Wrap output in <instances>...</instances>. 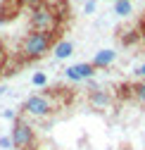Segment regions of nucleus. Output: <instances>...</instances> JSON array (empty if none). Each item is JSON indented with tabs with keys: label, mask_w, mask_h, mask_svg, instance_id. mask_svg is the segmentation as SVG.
Wrapping results in <instances>:
<instances>
[{
	"label": "nucleus",
	"mask_w": 145,
	"mask_h": 150,
	"mask_svg": "<svg viewBox=\"0 0 145 150\" xmlns=\"http://www.w3.org/2000/svg\"><path fill=\"white\" fill-rule=\"evenodd\" d=\"M57 41V31H29L22 38L19 52L24 60H41L55 48Z\"/></svg>",
	"instance_id": "obj_1"
},
{
	"label": "nucleus",
	"mask_w": 145,
	"mask_h": 150,
	"mask_svg": "<svg viewBox=\"0 0 145 150\" xmlns=\"http://www.w3.org/2000/svg\"><path fill=\"white\" fill-rule=\"evenodd\" d=\"M10 138H12V145L17 150H33V145H36V131H33V126L24 117H17L12 122Z\"/></svg>",
	"instance_id": "obj_2"
},
{
	"label": "nucleus",
	"mask_w": 145,
	"mask_h": 150,
	"mask_svg": "<svg viewBox=\"0 0 145 150\" xmlns=\"http://www.w3.org/2000/svg\"><path fill=\"white\" fill-rule=\"evenodd\" d=\"M29 24H31V31H57L60 17L55 14V10L50 5H43L38 10H31Z\"/></svg>",
	"instance_id": "obj_3"
},
{
	"label": "nucleus",
	"mask_w": 145,
	"mask_h": 150,
	"mask_svg": "<svg viewBox=\"0 0 145 150\" xmlns=\"http://www.w3.org/2000/svg\"><path fill=\"white\" fill-rule=\"evenodd\" d=\"M52 110H55V105H52V100L45 96V93H36V96L26 98V103H24V107H22L24 115H29V117H33V119L48 117Z\"/></svg>",
	"instance_id": "obj_4"
},
{
	"label": "nucleus",
	"mask_w": 145,
	"mask_h": 150,
	"mask_svg": "<svg viewBox=\"0 0 145 150\" xmlns=\"http://www.w3.org/2000/svg\"><path fill=\"white\" fill-rule=\"evenodd\" d=\"M95 71H98V69L90 64V62H79V64L67 67V69H64V76H67L69 81L79 83V81H88V79H93V76H95Z\"/></svg>",
	"instance_id": "obj_5"
},
{
	"label": "nucleus",
	"mask_w": 145,
	"mask_h": 150,
	"mask_svg": "<svg viewBox=\"0 0 145 150\" xmlns=\"http://www.w3.org/2000/svg\"><path fill=\"white\" fill-rule=\"evenodd\" d=\"M112 93L110 91H105V88H95V91H88V103L93 105V107H98V110H107L112 105Z\"/></svg>",
	"instance_id": "obj_6"
},
{
	"label": "nucleus",
	"mask_w": 145,
	"mask_h": 150,
	"mask_svg": "<svg viewBox=\"0 0 145 150\" xmlns=\"http://www.w3.org/2000/svg\"><path fill=\"white\" fill-rule=\"evenodd\" d=\"M114 60H117V52H114L112 48H102V50H98V52L93 55L90 64H93L95 69H107V67H110Z\"/></svg>",
	"instance_id": "obj_7"
},
{
	"label": "nucleus",
	"mask_w": 145,
	"mask_h": 150,
	"mask_svg": "<svg viewBox=\"0 0 145 150\" xmlns=\"http://www.w3.org/2000/svg\"><path fill=\"white\" fill-rule=\"evenodd\" d=\"M74 43L71 41H67V38H60L57 43H55V48H52V55H55V60H67V57H71L74 55Z\"/></svg>",
	"instance_id": "obj_8"
},
{
	"label": "nucleus",
	"mask_w": 145,
	"mask_h": 150,
	"mask_svg": "<svg viewBox=\"0 0 145 150\" xmlns=\"http://www.w3.org/2000/svg\"><path fill=\"white\" fill-rule=\"evenodd\" d=\"M114 12H117L119 17H131V14H133L131 0H114Z\"/></svg>",
	"instance_id": "obj_9"
},
{
	"label": "nucleus",
	"mask_w": 145,
	"mask_h": 150,
	"mask_svg": "<svg viewBox=\"0 0 145 150\" xmlns=\"http://www.w3.org/2000/svg\"><path fill=\"white\" fill-rule=\"evenodd\" d=\"M136 41H143V38H140V31H136V29L124 31V36H121V43H124V45H133Z\"/></svg>",
	"instance_id": "obj_10"
},
{
	"label": "nucleus",
	"mask_w": 145,
	"mask_h": 150,
	"mask_svg": "<svg viewBox=\"0 0 145 150\" xmlns=\"http://www.w3.org/2000/svg\"><path fill=\"white\" fill-rule=\"evenodd\" d=\"M133 100L138 105H145V81H138L133 86Z\"/></svg>",
	"instance_id": "obj_11"
},
{
	"label": "nucleus",
	"mask_w": 145,
	"mask_h": 150,
	"mask_svg": "<svg viewBox=\"0 0 145 150\" xmlns=\"http://www.w3.org/2000/svg\"><path fill=\"white\" fill-rule=\"evenodd\" d=\"M31 83H33V86H45V83H48V76H45L43 71H33Z\"/></svg>",
	"instance_id": "obj_12"
},
{
	"label": "nucleus",
	"mask_w": 145,
	"mask_h": 150,
	"mask_svg": "<svg viewBox=\"0 0 145 150\" xmlns=\"http://www.w3.org/2000/svg\"><path fill=\"white\" fill-rule=\"evenodd\" d=\"M5 64H7V48L0 43V74L5 71Z\"/></svg>",
	"instance_id": "obj_13"
},
{
	"label": "nucleus",
	"mask_w": 145,
	"mask_h": 150,
	"mask_svg": "<svg viewBox=\"0 0 145 150\" xmlns=\"http://www.w3.org/2000/svg\"><path fill=\"white\" fill-rule=\"evenodd\" d=\"M95 7H98V0H88V3L83 5V12H86V14H93Z\"/></svg>",
	"instance_id": "obj_14"
},
{
	"label": "nucleus",
	"mask_w": 145,
	"mask_h": 150,
	"mask_svg": "<svg viewBox=\"0 0 145 150\" xmlns=\"http://www.w3.org/2000/svg\"><path fill=\"white\" fill-rule=\"evenodd\" d=\"M0 148H3V150H12L14 145H12V138L10 136H3V138H0Z\"/></svg>",
	"instance_id": "obj_15"
},
{
	"label": "nucleus",
	"mask_w": 145,
	"mask_h": 150,
	"mask_svg": "<svg viewBox=\"0 0 145 150\" xmlns=\"http://www.w3.org/2000/svg\"><path fill=\"white\" fill-rule=\"evenodd\" d=\"M133 74H136V76H138V79H140V81H145V62H143V64H138V67H136V71H133Z\"/></svg>",
	"instance_id": "obj_16"
},
{
	"label": "nucleus",
	"mask_w": 145,
	"mask_h": 150,
	"mask_svg": "<svg viewBox=\"0 0 145 150\" xmlns=\"http://www.w3.org/2000/svg\"><path fill=\"white\" fill-rule=\"evenodd\" d=\"M3 117H5V119H10V122H14V119H17V115H14L12 110H5V112H3Z\"/></svg>",
	"instance_id": "obj_17"
},
{
	"label": "nucleus",
	"mask_w": 145,
	"mask_h": 150,
	"mask_svg": "<svg viewBox=\"0 0 145 150\" xmlns=\"http://www.w3.org/2000/svg\"><path fill=\"white\" fill-rule=\"evenodd\" d=\"M140 38H143V43H145V19H143V24H140Z\"/></svg>",
	"instance_id": "obj_18"
},
{
	"label": "nucleus",
	"mask_w": 145,
	"mask_h": 150,
	"mask_svg": "<svg viewBox=\"0 0 145 150\" xmlns=\"http://www.w3.org/2000/svg\"><path fill=\"white\" fill-rule=\"evenodd\" d=\"M5 93H7V88H5V86H0V96H5Z\"/></svg>",
	"instance_id": "obj_19"
}]
</instances>
